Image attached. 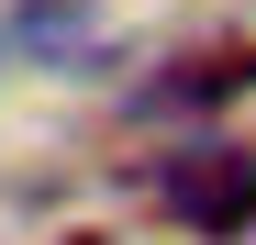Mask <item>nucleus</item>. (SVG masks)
I'll return each mask as SVG.
<instances>
[{"mask_svg": "<svg viewBox=\"0 0 256 245\" xmlns=\"http://www.w3.org/2000/svg\"><path fill=\"white\" fill-rule=\"evenodd\" d=\"M234 90H256V56H200V67H178V78H156L145 112H212V100H234Z\"/></svg>", "mask_w": 256, "mask_h": 245, "instance_id": "nucleus-2", "label": "nucleus"}, {"mask_svg": "<svg viewBox=\"0 0 256 245\" xmlns=\"http://www.w3.org/2000/svg\"><path fill=\"white\" fill-rule=\"evenodd\" d=\"M67 245H100V234H67Z\"/></svg>", "mask_w": 256, "mask_h": 245, "instance_id": "nucleus-3", "label": "nucleus"}, {"mask_svg": "<svg viewBox=\"0 0 256 245\" xmlns=\"http://www.w3.org/2000/svg\"><path fill=\"white\" fill-rule=\"evenodd\" d=\"M167 212H178L200 245H234V234H256V156L245 145H190V156H167Z\"/></svg>", "mask_w": 256, "mask_h": 245, "instance_id": "nucleus-1", "label": "nucleus"}]
</instances>
